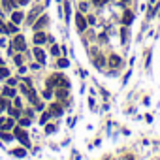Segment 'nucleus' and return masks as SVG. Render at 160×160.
Instances as JSON below:
<instances>
[{
    "mask_svg": "<svg viewBox=\"0 0 160 160\" xmlns=\"http://www.w3.org/2000/svg\"><path fill=\"white\" fill-rule=\"evenodd\" d=\"M13 136H15V138H19V139H21V143H23L25 147H30V145H28V136H27V132H25V130L15 128V130H13Z\"/></svg>",
    "mask_w": 160,
    "mask_h": 160,
    "instance_id": "obj_1",
    "label": "nucleus"
},
{
    "mask_svg": "<svg viewBox=\"0 0 160 160\" xmlns=\"http://www.w3.org/2000/svg\"><path fill=\"white\" fill-rule=\"evenodd\" d=\"M27 47V43H25V38L23 36H17L15 40H13V49H17V51H23Z\"/></svg>",
    "mask_w": 160,
    "mask_h": 160,
    "instance_id": "obj_2",
    "label": "nucleus"
},
{
    "mask_svg": "<svg viewBox=\"0 0 160 160\" xmlns=\"http://www.w3.org/2000/svg\"><path fill=\"white\" fill-rule=\"evenodd\" d=\"M75 23H77V30H81V32H83V30L87 28V21L83 19L81 13H77V15H75Z\"/></svg>",
    "mask_w": 160,
    "mask_h": 160,
    "instance_id": "obj_3",
    "label": "nucleus"
},
{
    "mask_svg": "<svg viewBox=\"0 0 160 160\" xmlns=\"http://www.w3.org/2000/svg\"><path fill=\"white\" fill-rule=\"evenodd\" d=\"M121 62H122V60H121V57H117V55H111V57H109V66H111V68L121 66Z\"/></svg>",
    "mask_w": 160,
    "mask_h": 160,
    "instance_id": "obj_4",
    "label": "nucleus"
},
{
    "mask_svg": "<svg viewBox=\"0 0 160 160\" xmlns=\"http://www.w3.org/2000/svg\"><path fill=\"white\" fill-rule=\"evenodd\" d=\"M132 19H134V13H132V12H124V15H122V25H130Z\"/></svg>",
    "mask_w": 160,
    "mask_h": 160,
    "instance_id": "obj_5",
    "label": "nucleus"
},
{
    "mask_svg": "<svg viewBox=\"0 0 160 160\" xmlns=\"http://www.w3.org/2000/svg\"><path fill=\"white\" fill-rule=\"evenodd\" d=\"M45 25H47V17L43 15V17H40V19L36 21V25H34V28H36V30H40V28H43Z\"/></svg>",
    "mask_w": 160,
    "mask_h": 160,
    "instance_id": "obj_6",
    "label": "nucleus"
},
{
    "mask_svg": "<svg viewBox=\"0 0 160 160\" xmlns=\"http://www.w3.org/2000/svg\"><path fill=\"white\" fill-rule=\"evenodd\" d=\"M49 113H51V115H62V108H60L58 104H53V106L49 108Z\"/></svg>",
    "mask_w": 160,
    "mask_h": 160,
    "instance_id": "obj_7",
    "label": "nucleus"
},
{
    "mask_svg": "<svg viewBox=\"0 0 160 160\" xmlns=\"http://www.w3.org/2000/svg\"><path fill=\"white\" fill-rule=\"evenodd\" d=\"M0 128H2V130H10V128H13V121H12V119L2 121V122H0Z\"/></svg>",
    "mask_w": 160,
    "mask_h": 160,
    "instance_id": "obj_8",
    "label": "nucleus"
},
{
    "mask_svg": "<svg viewBox=\"0 0 160 160\" xmlns=\"http://www.w3.org/2000/svg\"><path fill=\"white\" fill-rule=\"evenodd\" d=\"M45 40H47V38H45V34H43V32H36V36H34V42H36L38 45H40V43H43Z\"/></svg>",
    "mask_w": 160,
    "mask_h": 160,
    "instance_id": "obj_9",
    "label": "nucleus"
},
{
    "mask_svg": "<svg viewBox=\"0 0 160 160\" xmlns=\"http://www.w3.org/2000/svg\"><path fill=\"white\" fill-rule=\"evenodd\" d=\"M34 55H36V58H38V60H40L42 64L45 62V53H43L42 49H34Z\"/></svg>",
    "mask_w": 160,
    "mask_h": 160,
    "instance_id": "obj_10",
    "label": "nucleus"
},
{
    "mask_svg": "<svg viewBox=\"0 0 160 160\" xmlns=\"http://www.w3.org/2000/svg\"><path fill=\"white\" fill-rule=\"evenodd\" d=\"M21 19H23V13H21V12H15V13L12 15V23H15V25L21 23Z\"/></svg>",
    "mask_w": 160,
    "mask_h": 160,
    "instance_id": "obj_11",
    "label": "nucleus"
},
{
    "mask_svg": "<svg viewBox=\"0 0 160 160\" xmlns=\"http://www.w3.org/2000/svg\"><path fill=\"white\" fill-rule=\"evenodd\" d=\"M58 79H60V75H53V77H49L47 87H49V89H51V87H55V83H58Z\"/></svg>",
    "mask_w": 160,
    "mask_h": 160,
    "instance_id": "obj_12",
    "label": "nucleus"
},
{
    "mask_svg": "<svg viewBox=\"0 0 160 160\" xmlns=\"http://www.w3.org/2000/svg\"><path fill=\"white\" fill-rule=\"evenodd\" d=\"M4 96H15V89H13V87L4 89Z\"/></svg>",
    "mask_w": 160,
    "mask_h": 160,
    "instance_id": "obj_13",
    "label": "nucleus"
},
{
    "mask_svg": "<svg viewBox=\"0 0 160 160\" xmlns=\"http://www.w3.org/2000/svg\"><path fill=\"white\" fill-rule=\"evenodd\" d=\"M57 96H58V98H66V96H68V91H66V87H62V91L58 89V91H57Z\"/></svg>",
    "mask_w": 160,
    "mask_h": 160,
    "instance_id": "obj_14",
    "label": "nucleus"
},
{
    "mask_svg": "<svg viewBox=\"0 0 160 160\" xmlns=\"http://www.w3.org/2000/svg\"><path fill=\"white\" fill-rule=\"evenodd\" d=\"M10 115H12V117H15V119H17V117H19V115H21V113H19V109H17V108H10Z\"/></svg>",
    "mask_w": 160,
    "mask_h": 160,
    "instance_id": "obj_15",
    "label": "nucleus"
},
{
    "mask_svg": "<svg viewBox=\"0 0 160 160\" xmlns=\"http://www.w3.org/2000/svg\"><path fill=\"white\" fill-rule=\"evenodd\" d=\"M15 30H17V25L15 23H12V25L6 27V32H15Z\"/></svg>",
    "mask_w": 160,
    "mask_h": 160,
    "instance_id": "obj_16",
    "label": "nucleus"
},
{
    "mask_svg": "<svg viewBox=\"0 0 160 160\" xmlns=\"http://www.w3.org/2000/svg\"><path fill=\"white\" fill-rule=\"evenodd\" d=\"M49 117H51V113H43V115H42V119H40V122H42V124H45V122L49 121Z\"/></svg>",
    "mask_w": 160,
    "mask_h": 160,
    "instance_id": "obj_17",
    "label": "nucleus"
},
{
    "mask_svg": "<svg viewBox=\"0 0 160 160\" xmlns=\"http://www.w3.org/2000/svg\"><path fill=\"white\" fill-rule=\"evenodd\" d=\"M10 75V70L8 68H0V77H8Z\"/></svg>",
    "mask_w": 160,
    "mask_h": 160,
    "instance_id": "obj_18",
    "label": "nucleus"
},
{
    "mask_svg": "<svg viewBox=\"0 0 160 160\" xmlns=\"http://www.w3.org/2000/svg\"><path fill=\"white\" fill-rule=\"evenodd\" d=\"M58 66H60V68H66V66H68V60H66V58H60V60H58Z\"/></svg>",
    "mask_w": 160,
    "mask_h": 160,
    "instance_id": "obj_19",
    "label": "nucleus"
},
{
    "mask_svg": "<svg viewBox=\"0 0 160 160\" xmlns=\"http://www.w3.org/2000/svg\"><path fill=\"white\" fill-rule=\"evenodd\" d=\"M13 154L15 156H25V151L23 149H17V151H13Z\"/></svg>",
    "mask_w": 160,
    "mask_h": 160,
    "instance_id": "obj_20",
    "label": "nucleus"
},
{
    "mask_svg": "<svg viewBox=\"0 0 160 160\" xmlns=\"http://www.w3.org/2000/svg\"><path fill=\"white\" fill-rule=\"evenodd\" d=\"M4 108H6V100H4V98H2V96H0V111H2V109H4Z\"/></svg>",
    "mask_w": 160,
    "mask_h": 160,
    "instance_id": "obj_21",
    "label": "nucleus"
},
{
    "mask_svg": "<svg viewBox=\"0 0 160 160\" xmlns=\"http://www.w3.org/2000/svg\"><path fill=\"white\" fill-rule=\"evenodd\" d=\"M51 53H53V55H58V53H60V49H58V45H53V49H51Z\"/></svg>",
    "mask_w": 160,
    "mask_h": 160,
    "instance_id": "obj_22",
    "label": "nucleus"
},
{
    "mask_svg": "<svg viewBox=\"0 0 160 160\" xmlns=\"http://www.w3.org/2000/svg\"><path fill=\"white\" fill-rule=\"evenodd\" d=\"M92 2H94L96 6H102V4H106V2H108V0H92Z\"/></svg>",
    "mask_w": 160,
    "mask_h": 160,
    "instance_id": "obj_23",
    "label": "nucleus"
},
{
    "mask_svg": "<svg viewBox=\"0 0 160 160\" xmlns=\"http://www.w3.org/2000/svg\"><path fill=\"white\" fill-rule=\"evenodd\" d=\"M102 64H104V58H102V57H98V58H96V66H102Z\"/></svg>",
    "mask_w": 160,
    "mask_h": 160,
    "instance_id": "obj_24",
    "label": "nucleus"
},
{
    "mask_svg": "<svg viewBox=\"0 0 160 160\" xmlns=\"http://www.w3.org/2000/svg\"><path fill=\"white\" fill-rule=\"evenodd\" d=\"M2 139H6V141H10V139H12V134H2Z\"/></svg>",
    "mask_w": 160,
    "mask_h": 160,
    "instance_id": "obj_25",
    "label": "nucleus"
},
{
    "mask_svg": "<svg viewBox=\"0 0 160 160\" xmlns=\"http://www.w3.org/2000/svg\"><path fill=\"white\" fill-rule=\"evenodd\" d=\"M45 132H47V134H51V132H55V126H47V128H45Z\"/></svg>",
    "mask_w": 160,
    "mask_h": 160,
    "instance_id": "obj_26",
    "label": "nucleus"
},
{
    "mask_svg": "<svg viewBox=\"0 0 160 160\" xmlns=\"http://www.w3.org/2000/svg\"><path fill=\"white\" fill-rule=\"evenodd\" d=\"M8 85L10 87H15V79H8Z\"/></svg>",
    "mask_w": 160,
    "mask_h": 160,
    "instance_id": "obj_27",
    "label": "nucleus"
},
{
    "mask_svg": "<svg viewBox=\"0 0 160 160\" xmlns=\"http://www.w3.org/2000/svg\"><path fill=\"white\" fill-rule=\"evenodd\" d=\"M21 124H25V126H27V124H30V119H23V121H21Z\"/></svg>",
    "mask_w": 160,
    "mask_h": 160,
    "instance_id": "obj_28",
    "label": "nucleus"
},
{
    "mask_svg": "<svg viewBox=\"0 0 160 160\" xmlns=\"http://www.w3.org/2000/svg\"><path fill=\"white\" fill-rule=\"evenodd\" d=\"M13 2H17V4H27L28 0H13Z\"/></svg>",
    "mask_w": 160,
    "mask_h": 160,
    "instance_id": "obj_29",
    "label": "nucleus"
},
{
    "mask_svg": "<svg viewBox=\"0 0 160 160\" xmlns=\"http://www.w3.org/2000/svg\"><path fill=\"white\" fill-rule=\"evenodd\" d=\"M122 2H124V4H126V2H128V0H122Z\"/></svg>",
    "mask_w": 160,
    "mask_h": 160,
    "instance_id": "obj_30",
    "label": "nucleus"
}]
</instances>
